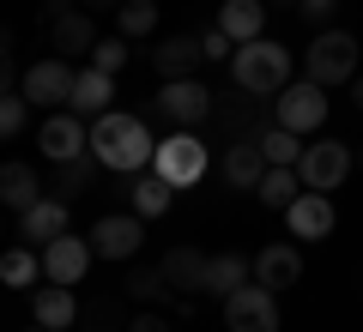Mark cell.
I'll return each instance as SVG.
<instances>
[{
  "label": "cell",
  "instance_id": "cell-22",
  "mask_svg": "<svg viewBox=\"0 0 363 332\" xmlns=\"http://www.w3.org/2000/svg\"><path fill=\"white\" fill-rule=\"evenodd\" d=\"M30 314H37L43 332L79 326V296H73V284H49V290H37V296H30Z\"/></svg>",
  "mask_w": 363,
  "mask_h": 332
},
{
  "label": "cell",
  "instance_id": "cell-37",
  "mask_svg": "<svg viewBox=\"0 0 363 332\" xmlns=\"http://www.w3.org/2000/svg\"><path fill=\"white\" fill-rule=\"evenodd\" d=\"M333 6H339V0H303L297 13H303V18H309V25H315V30H327V25H333Z\"/></svg>",
  "mask_w": 363,
  "mask_h": 332
},
{
  "label": "cell",
  "instance_id": "cell-36",
  "mask_svg": "<svg viewBox=\"0 0 363 332\" xmlns=\"http://www.w3.org/2000/svg\"><path fill=\"white\" fill-rule=\"evenodd\" d=\"M128 332H176V326H169V314H164V308H140V314L128 320Z\"/></svg>",
  "mask_w": 363,
  "mask_h": 332
},
{
  "label": "cell",
  "instance_id": "cell-12",
  "mask_svg": "<svg viewBox=\"0 0 363 332\" xmlns=\"http://www.w3.org/2000/svg\"><path fill=\"white\" fill-rule=\"evenodd\" d=\"M140 242H145V217H133V212H116V217H97V224H91L97 260H121V266H128V260L140 254Z\"/></svg>",
  "mask_w": 363,
  "mask_h": 332
},
{
  "label": "cell",
  "instance_id": "cell-16",
  "mask_svg": "<svg viewBox=\"0 0 363 332\" xmlns=\"http://www.w3.org/2000/svg\"><path fill=\"white\" fill-rule=\"evenodd\" d=\"M200 67H206L200 37H164V42L152 49V73H157V85H164V79H194Z\"/></svg>",
  "mask_w": 363,
  "mask_h": 332
},
{
  "label": "cell",
  "instance_id": "cell-2",
  "mask_svg": "<svg viewBox=\"0 0 363 332\" xmlns=\"http://www.w3.org/2000/svg\"><path fill=\"white\" fill-rule=\"evenodd\" d=\"M230 85H242L248 97H279L291 85V49L272 37H255V42H236L230 55Z\"/></svg>",
  "mask_w": 363,
  "mask_h": 332
},
{
  "label": "cell",
  "instance_id": "cell-9",
  "mask_svg": "<svg viewBox=\"0 0 363 332\" xmlns=\"http://www.w3.org/2000/svg\"><path fill=\"white\" fill-rule=\"evenodd\" d=\"M224 332H279V290L242 284L224 296Z\"/></svg>",
  "mask_w": 363,
  "mask_h": 332
},
{
  "label": "cell",
  "instance_id": "cell-18",
  "mask_svg": "<svg viewBox=\"0 0 363 332\" xmlns=\"http://www.w3.org/2000/svg\"><path fill=\"white\" fill-rule=\"evenodd\" d=\"M157 266H164V278H169L176 296H200V290H206V254H200L194 242H176Z\"/></svg>",
  "mask_w": 363,
  "mask_h": 332
},
{
  "label": "cell",
  "instance_id": "cell-31",
  "mask_svg": "<svg viewBox=\"0 0 363 332\" xmlns=\"http://www.w3.org/2000/svg\"><path fill=\"white\" fill-rule=\"evenodd\" d=\"M104 176V164H97V157H73V164H55V193H61V200H79V193H91V181Z\"/></svg>",
  "mask_w": 363,
  "mask_h": 332
},
{
  "label": "cell",
  "instance_id": "cell-25",
  "mask_svg": "<svg viewBox=\"0 0 363 332\" xmlns=\"http://www.w3.org/2000/svg\"><path fill=\"white\" fill-rule=\"evenodd\" d=\"M121 296H133V302H145V308H169V302H182V296L169 290L164 266H128V278H121Z\"/></svg>",
  "mask_w": 363,
  "mask_h": 332
},
{
  "label": "cell",
  "instance_id": "cell-45",
  "mask_svg": "<svg viewBox=\"0 0 363 332\" xmlns=\"http://www.w3.org/2000/svg\"><path fill=\"white\" fill-rule=\"evenodd\" d=\"M0 230H6V224H0Z\"/></svg>",
  "mask_w": 363,
  "mask_h": 332
},
{
  "label": "cell",
  "instance_id": "cell-35",
  "mask_svg": "<svg viewBox=\"0 0 363 332\" xmlns=\"http://www.w3.org/2000/svg\"><path fill=\"white\" fill-rule=\"evenodd\" d=\"M25 109H30V103H25V97H0V145L13 139V133H18V127H25Z\"/></svg>",
  "mask_w": 363,
  "mask_h": 332
},
{
  "label": "cell",
  "instance_id": "cell-43",
  "mask_svg": "<svg viewBox=\"0 0 363 332\" xmlns=\"http://www.w3.org/2000/svg\"><path fill=\"white\" fill-rule=\"evenodd\" d=\"M357 169H363V151H357Z\"/></svg>",
  "mask_w": 363,
  "mask_h": 332
},
{
  "label": "cell",
  "instance_id": "cell-23",
  "mask_svg": "<svg viewBox=\"0 0 363 332\" xmlns=\"http://www.w3.org/2000/svg\"><path fill=\"white\" fill-rule=\"evenodd\" d=\"M218 30H224L230 42H255V37H267V0H224Z\"/></svg>",
  "mask_w": 363,
  "mask_h": 332
},
{
  "label": "cell",
  "instance_id": "cell-13",
  "mask_svg": "<svg viewBox=\"0 0 363 332\" xmlns=\"http://www.w3.org/2000/svg\"><path fill=\"white\" fill-rule=\"evenodd\" d=\"M37 145H43V157H49V164H73V157L91 151V133L79 127L73 109H49V121H43Z\"/></svg>",
  "mask_w": 363,
  "mask_h": 332
},
{
  "label": "cell",
  "instance_id": "cell-14",
  "mask_svg": "<svg viewBox=\"0 0 363 332\" xmlns=\"http://www.w3.org/2000/svg\"><path fill=\"white\" fill-rule=\"evenodd\" d=\"M285 224H291V236H297V242H321V236H333V224H339L333 193H309V188H303L297 200L285 205Z\"/></svg>",
  "mask_w": 363,
  "mask_h": 332
},
{
  "label": "cell",
  "instance_id": "cell-38",
  "mask_svg": "<svg viewBox=\"0 0 363 332\" xmlns=\"http://www.w3.org/2000/svg\"><path fill=\"white\" fill-rule=\"evenodd\" d=\"M200 49H206V61H230V55H236V42L224 37V30H206V37H200Z\"/></svg>",
  "mask_w": 363,
  "mask_h": 332
},
{
  "label": "cell",
  "instance_id": "cell-10",
  "mask_svg": "<svg viewBox=\"0 0 363 332\" xmlns=\"http://www.w3.org/2000/svg\"><path fill=\"white\" fill-rule=\"evenodd\" d=\"M297 176H303L309 193H333L339 181L351 176V139H315V145H303Z\"/></svg>",
  "mask_w": 363,
  "mask_h": 332
},
{
  "label": "cell",
  "instance_id": "cell-39",
  "mask_svg": "<svg viewBox=\"0 0 363 332\" xmlns=\"http://www.w3.org/2000/svg\"><path fill=\"white\" fill-rule=\"evenodd\" d=\"M0 97H13V42L0 37Z\"/></svg>",
  "mask_w": 363,
  "mask_h": 332
},
{
  "label": "cell",
  "instance_id": "cell-33",
  "mask_svg": "<svg viewBox=\"0 0 363 332\" xmlns=\"http://www.w3.org/2000/svg\"><path fill=\"white\" fill-rule=\"evenodd\" d=\"M260 151H267V164H291V169H297V157H303V133H291V127H267V133H260Z\"/></svg>",
  "mask_w": 363,
  "mask_h": 332
},
{
  "label": "cell",
  "instance_id": "cell-15",
  "mask_svg": "<svg viewBox=\"0 0 363 332\" xmlns=\"http://www.w3.org/2000/svg\"><path fill=\"white\" fill-rule=\"evenodd\" d=\"M43 37H49V49L61 55V61H79V55L91 61V49H97V18H91L85 6H67V13L55 18Z\"/></svg>",
  "mask_w": 363,
  "mask_h": 332
},
{
  "label": "cell",
  "instance_id": "cell-40",
  "mask_svg": "<svg viewBox=\"0 0 363 332\" xmlns=\"http://www.w3.org/2000/svg\"><path fill=\"white\" fill-rule=\"evenodd\" d=\"M79 6H85V13H116L121 0H79Z\"/></svg>",
  "mask_w": 363,
  "mask_h": 332
},
{
  "label": "cell",
  "instance_id": "cell-27",
  "mask_svg": "<svg viewBox=\"0 0 363 332\" xmlns=\"http://www.w3.org/2000/svg\"><path fill=\"white\" fill-rule=\"evenodd\" d=\"M297 193H303V176H297V169H291V164H272L267 176H260V188H255V200L267 205V212H285V205L297 200Z\"/></svg>",
  "mask_w": 363,
  "mask_h": 332
},
{
  "label": "cell",
  "instance_id": "cell-34",
  "mask_svg": "<svg viewBox=\"0 0 363 332\" xmlns=\"http://www.w3.org/2000/svg\"><path fill=\"white\" fill-rule=\"evenodd\" d=\"M91 67H104V73H121L128 67V37H97V49H91Z\"/></svg>",
  "mask_w": 363,
  "mask_h": 332
},
{
  "label": "cell",
  "instance_id": "cell-11",
  "mask_svg": "<svg viewBox=\"0 0 363 332\" xmlns=\"http://www.w3.org/2000/svg\"><path fill=\"white\" fill-rule=\"evenodd\" d=\"M91 260H97V248H91V236H55L49 248H43V278L49 284H85Z\"/></svg>",
  "mask_w": 363,
  "mask_h": 332
},
{
  "label": "cell",
  "instance_id": "cell-3",
  "mask_svg": "<svg viewBox=\"0 0 363 332\" xmlns=\"http://www.w3.org/2000/svg\"><path fill=\"white\" fill-rule=\"evenodd\" d=\"M357 55H363V49H357L351 30H333V25H327V30H315V42L303 49V67H309L315 85L333 91V85H351V79H357Z\"/></svg>",
  "mask_w": 363,
  "mask_h": 332
},
{
  "label": "cell",
  "instance_id": "cell-5",
  "mask_svg": "<svg viewBox=\"0 0 363 332\" xmlns=\"http://www.w3.org/2000/svg\"><path fill=\"white\" fill-rule=\"evenodd\" d=\"M321 121H327V85H315V79H291V85L272 97V127L315 133Z\"/></svg>",
  "mask_w": 363,
  "mask_h": 332
},
{
  "label": "cell",
  "instance_id": "cell-7",
  "mask_svg": "<svg viewBox=\"0 0 363 332\" xmlns=\"http://www.w3.org/2000/svg\"><path fill=\"white\" fill-rule=\"evenodd\" d=\"M212 133H218V145H242V139H260V97H248L242 85L236 91H218V103H212Z\"/></svg>",
  "mask_w": 363,
  "mask_h": 332
},
{
  "label": "cell",
  "instance_id": "cell-29",
  "mask_svg": "<svg viewBox=\"0 0 363 332\" xmlns=\"http://www.w3.org/2000/svg\"><path fill=\"white\" fill-rule=\"evenodd\" d=\"M169 200H176V188H169V181L157 176V169H152V176H140V181L128 188L133 217H164V212H169Z\"/></svg>",
  "mask_w": 363,
  "mask_h": 332
},
{
  "label": "cell",
  "instance_id": "cell-17",
  "mask_svg": "<svg viewBox=\"0 0 363 332\" xmlns=\"http://www.w3.org/2000/svg\"><path fill=\"white\" fill-rule=\"evenodd\" d=\"M18 236H25L30 248H49L55 236H67V200L61 193H43L30 212H18Z\"/></svg>",
  "mask_w": 363,
  "mask_h": 332
},
{
  "label": "cell",
  "instance_id": "cell-44",
  "mask_svg": "<svg viewBox=\"0 0 363 332\" xmlns=\"http://www.w3.org/2000/svg\"><path fill=\"white\" fill-rule=\"evenodd\" d=\"M30 332H43V326H30Z\"/></svg>",
  "mask_w": 363,
  "mask_h": 332
},
{
  "label": "cell",
  "instance_id": "cell-26",
  "mask_svg": "<svg viewBox=\"0 0 363 332\" xmlns=\"http://www.w3.org/2000/svg\"><path fill=\"white\" fill-rule=\"evenodd\" d=\"M242 284H255V260L248 254H212L206 260V296H230Z\"/></svg>",
  "mask_w": 363,
  "mask_h": 332
},
{
  "label": "cell",
  "instance_id": "cell-24",
  "mask_svg": "<svg viewBox=\"0 0 363 332\" xmlns=\"http://www.w3.org/2000/svg\"><path fill=\"white\" fill-rule=\"evenodd\" d=\"M43 200V181H37V169L30 164H0V205H6V212H30V205Z\"/></svg>",
  "mask_w": 363,
  "mask_h": 332
},
{
  "label": "cell",
  "instance_id": "cell-41",
  "mask_svg": "<svg viewBox=\"0 0 363 332\" xmlns=\"http://www.w3.org/2000/svg\"><path fill=\"white\" fill-rule=\"evenodd\" d=\"M351 109H363V73L351 79Z\"/></svg>",
  "mask_w": 363,
  "mask_h": 332
},
{
  "label": "cell",
  "instance_id": "cell-6",
  "mask_svg": "<svg viewBox=\"0 0 363 332\" xmlns=\"http://www.w3.org/2000/svg\"><path fill=\"white\" fill-rule=\"evenodd\" d=\"M152 164H157V176H164L169 188H194V181L206 176V139H200L194 127H176L152 151Z\"/></svg>",
  "mask_w": 363,
  "mask_h": 332
},
{
  "label": "cell",
  "instance_id": "cell-21",
  "mask_svg": "<svg viewBox=\"0 0 363 332\" xmlns=\"http://www.w3.org/2000/svg\"><path fill=\"white\" fill-rule=\"evenodd\" d=\"M303 278V254L291 242H272L255 254V284H267V290H291V284Z\"/></svg>",
  "mask_w": 363,
  "mask_h": 332
},
{
  "label": "cell",
  "instance_id": "cell-1",
  "mask_svg": "<svg viewBox=\"0 0 363 332\" xmlns=\"http://www.w3.org/2000/svg\"><path fill=\"white\" fill-rule=\"evenodd\" d=\"M157 139L145 133L140 115H121V109H109V115L91 121V157L109 169V176H140L145 164H152Z\"/></svg>",
  "mask_w": 363,
  "mask_h": 332
},
{
  "label": "cell",
  "instance_id": "cell-4",
  "mask_svg": "<svg viewBox=\"0 0 363 332\" xmlns=\"http://www.w3.org/2000/svg\"><path fill=\"white\" fill-rule=\"evenodd\" d=\"M212 103H218V91H212L206 79H164V85H157V115H164L169 127H206Z\"/></svg>",
  "mask_w": 363,
  "mask_h": 332
},
{
  "label": "cell",
  "instance_id": "cell-32",
  "mask_svg": "<svg viewBox=\"0 0 363 332\" xmlns=\"http://www.w3.org/2000/svg\"><path fill=\"white\" fill-rule=\"evenodd\" d=\"M116 30H121V37H152V30H157V0H121V6H116Z\"/></svg>",
  "mask_w": 363,
  "mask_h": 332
},
{
  "label": "cell",
  "instance_id": "cell-42",
  "mask_svg": "<svg viewBox=\"0 0 363 332\" xmlns=\"http://www.w3.org/2000/svg\"><path fill=\"white\" fill-rule=\"evenodd\" d=\"M279 6H291V13H297V6H303V0H279Z\"/></svg>",
  "mask_w": 363,
  "mask_h": 332
},
{
  "label": "cell",
  "instance_id": "cell-8",
  "mask_svg": "<svg viewBox=\"0 0 363 332\" xmlns=\"http://www.w3.org/2000/svg\"><path fill=\"white\" fill-rule=\"evenodd\" d=\"M73 79L79 67L61 61V55H49V61H30L25 79H18V97L37 103V109H67V97H73Z\"/></svg>",
  "mask_w": 363,
  "mask_h": 332
},
{
  "label": "cell",
  "instance_id": "cell-28",
  "mask_svg": "<svg viewBox=\"0 0 363 332\" xmlns=\"http://www.w3.org/2000/svg\"><path fill=\"white\" fill-rule=\"evenodd\" d=\"M79 326H85V332H128V314H121V290H97L85 308H79Z\"/></svg>",
  "mask_w": 363,
  "mask_h": 332
},
{
  "label": "cell",
  "instance_id": "cell-30",
  "mask_svg": "<svg viewBox=\"0 0 363 332\" xmlns=\"http://www.w3.org/2000/svg\"><path fill=\"white\" fill-rule=\"evenodd\" d=\"M37 278H43V248H6V254H0V284L30 290Z\"/></svg>",
  "mask_w": 363,
  "mask_h": 332
},
{
  "label": "cell",
  "instance_id": "cell-20",
  "mask_svg": "<svg viewBox=\"0 0 363 332\" xmlns=\"http://www.w3.org/2000/svg\"><path fill=\"white\" fill-rule=\"evenodd\" d=\"M224 181H230L236 193H255L260 188V176H267V151H260V139H242V145H224Z\"/></svg>",
  "mask_w": 363,
  "mask_h": 332
},
{
  "label": "cell",
  "instance_id": "cell-19",
  "mask_svg": "<svg viewBox=\"0 0 363 332\" xmlns=\"http://www.w3.org/2000/svg\"><path fill=\"white\" fill-rule=\"evenodd\" d=\"M109 103H116V73H104V67H79L67 109H73V115H109Z\"/></svg>",
  "mask_w": 363,
  "mask_h": 332
}]
</instances>
